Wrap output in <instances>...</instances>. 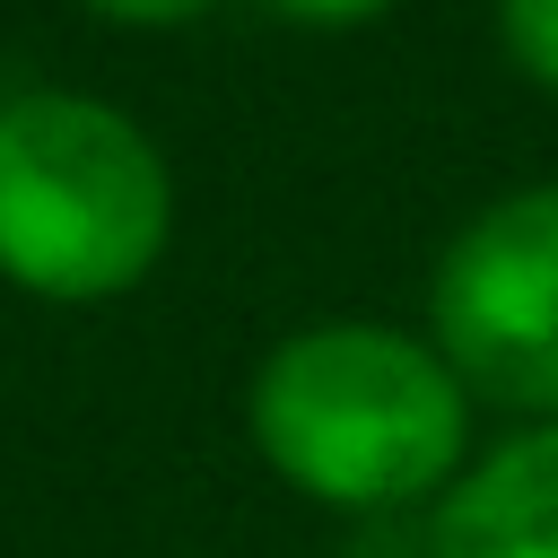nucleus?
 <instances>
[{"label":"nucleus","mask_w":558,"mask_h":558,"mask_svg":"<svg viewBox=\"0 0 558 558\" xmlns=\"http://www.w3.org/2000/svg\"><path fill=\"white\" fill-rule=\"evenodd\" d=\"M497 44L532 87L558 96V0H497Z\"/></svg>","instance_id":"obj_5"},{"label":"nucleus","mask_w":558,"mask_h":558,"mask_svg":"<svg viewBox=\"0 0 558 558\" xmlns=\"http://www.w3.org/2000/svg\"><path fill=\"white\" fill-rule=\"evenodd\" d=\"M427 349L462 392L558 418V183L488 201L436 262Z\"/></svg>","instance_id":"obj_3"},{"label":"nucleus","mask_w":558,"mask_h":558,"mask_svg":"<svg viewBox=\"0 0 558 558\" xmlns=\"http://www.w3.org/2000/svg\"><path fill=\"white\" fill-rule=\"evenodd\" d=\"M174 235V174L157 140L105 96L0 105V279L52 305L122 296Z\"/></svg>","instance_id":"obj_2"},{"label":"nucleus","mask_w":558,"mask_h":558,"mask_svg":"<svg viewBox=\"0 0 558 558\" xmlns=\"http://www.w3.org/2000/svg\"><path fill=\"white\" fill-rule=\"evenodd\" d=\"M279 17H305V26H357V17H375V9H392V0H270Z\"/></svg>","instance_id":"obj_7"},{"label":"nucleus","mask_w":558,"mask_h":558,"mask_svg":"<svg viewBox=\"0 0 558 558\" xmlns=\"http://www.w3.org/2000/svg\"><path fill=\"white\" fill-rule=\"evenodd\" d=\"M436 558H558V418L506 436L445 488Z\"/></svg>","instance_id":"obj_4"},{"label":"nucleus","mask_w":558,"mask_h":558,"mask_svg":"<svg viewBox=\"0 0 558 558\" xmlns=\"http://www.w3.org/2000/svg\"><path fill=\"white\" fill-rule=\"evenodd\" d=\"M262 462L314 506H410L453 480L471 436V392L453 366L384 323H314L288 331L244 392Z\"/></svg>","instance_id":"obj_1"},{"label":"nucleus","mask_w":558,"mask_h":558,"mask_svg":"<svg viewBox=\"0 0 558 558\" xmlns=\"http://www.w3.org/2000/svg\"><path fill=\"white\" fill-rule=\"evenodd\" d=\"M96 17H113V26H183V17H201V9H218V0H87Z\"/></svg>","instance_id":"obj_6"}]
</instances>
